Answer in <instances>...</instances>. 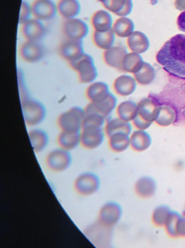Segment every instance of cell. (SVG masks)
I'll list each match as a JSON object with an SVG mask.
<instances>
[{
    "instance_id": "cell-1",
    "label": "cell",
    "mask_w": 185,
    "mask_h": 248,
    "mask_svg": "<svg viewBox=\"0 0 185 248\" xmlns=\"http://www.w3.org/2000/svg\"><path fill=\"white\" fill-rule=\"evenodd\" d=\"M156 58L168 74L185 79V35L177 34L169 39Z\"/></svg>"
},
{
    "instance_id": "cell-2",
    "label": "cell",
    "mask_w": 185,
    "mask_h": 248,
    "mask_svg": "<svg viewBox=\"0 0 185 248\" xmlns=\"http://www.w3.org/2000/svg\"><path fill=\"white\" fill-rule=\"evenodd\" d=\"M85 116L84 109L80 107L71 108L59 115L57 118L58 126L61 131L65 132H81Z\"/></svg>"
},
{
    "instance_id": "cell-3",
    "label": "cell",
    "mask_w": 185,
    "mask_h": 248,
    "mask_svg": "<svg viewBox=\"0 0 185 248\" xmlns=\"http://www.w3.org/2000/svg\"><path fill=\"white\" fill-rule=\"evenodd\" d=\"M22 111L25 123L28 126L42 124L46 116L45 106L41 102L31 98L24 99L22 102Z\"/></svg>"
},
{
    "instance_id": "cell-4",
    "label": "cell",
    "mask_w": 185,
    "mask_h": 248,
    "mask_svg": "<svg viewBox=\"0 0 185 248\" xmlns=\"http://www.w3.org/2000/svg\"><path fill=\"white\" fill-rule=\"evenodd\" d=\"M70 65L78 74L79 81L83 84H91L97 78V68L92 57L88 54H84L78 61L70 63Z\"/></svg>"
},
{
    "instance_id": "cell-5",
    "label": "cell",
    "mask_w": 185,
    "mask_h": 248,
    "mask_svg": "<svg viewBox=\"0 0 185 248\" xmlns=\"http://www.w3.org/2000/svg\"><path fill=\"white\" fill-rule=\"evenodd\" d=\"M100 185V179L96 173L85 172L75 179L74 189L81 196H90L99 190Z\"/></svg>"
},
{
    "instance_id": "cell-6",
    "label": "cell",
    "mask_w": 185,
    "mask_h": 248,
    "mask_svg": "<svg viewBox=\"0 0 185 248\" xmlns=\"http://www.w3.org/2000/svg\"><path fill=\"white\" fill-rule=\"evenodd\" d=\"M72 160L70 152L60 148L49 152L45 159V163L49 170L59 173L66 170L71 166Z\"/></svg>"
},
{
    "instance_id": "cell-7",
    "label": "cell",
    "mask_w": 185,
    "mask_h": 248,
    "mask_svg": "<svg viewBox=\"0 0 185 248\" xmlns=\"http://www.w3.org/2000/svg\"><path fill=\"white\" fill-rule=\"evenodd\" d=\"M122 208L116 202H108L102 205L99 212V222L106 227H113L120 221Z\"/></svg>"
},
{
    "instance_id": "cell-8",
    "label": "cell",
    "mask_w": 185,
    "mask_h": 248,
    "mask_svg": "<svg viewBox=\"0 0 185 248\" xmlns=\"http://www.w3.org/2000/svg\"><path fill=\"white\" fill-rule=\"evenodd\" d=\"M58 52L69 63L75 62L85 54L83 41L66 39L59 45Z\"/></svg>"
},
{
    "instance_id": "cell-9",
    "label": "cell",
    "mask_w": 185,
    "mask_h": 248,
    "mask_svg": "<svg viewBox=\"0 0 185 248\" xmlns=\"http://www.w3.org/2000/svg\"><path fill=\"white\" fill-rule=\"evenodd\" d=\"M103 127L85 126L81 131V144L87 150H94L101 145L104 140Z\"/></svg>"
},
{
    "instance_id": "cell-10",
    "label": "cell",
    "mask_w": 185,
    "mask_h": 248,
    "mask_svg": "<svg viewBox=\"0 0 185 248\" xmlns=\"http://www.w3.org/2000/svg\"><path fill=\"white\" fill-rule=\"evenodd\" d=\"M89 29L87 23L80 18L65 20L62 25V32L66 39L83 41L88 35Z\"/></svg>"
},
{
    "instance_id": "cell-11",
    "label": "cell",
    "mask_w": 185,
    "mask_h": 248,
    "mask_svg": "<svg viewBox=\"0 0 185 248\" xmlns=\"http://www.w3.org/2000/svg\"><path fill=\"white\" fill-rule=\"evenodd\" d=\"M31 8L34 18L42 22L52 20L57 13V4L52 0H34Z\"/></svg>"
},
{
    "instance_id": "cell-12",
    "label": "cell",
    "mask_w": 185,
    "mask_h": 248,
    "mask_svg": "<svg viewBox=\"0 0 185 248\" xmlns=\"http://www.w3.org/2000/svg\"><path fill=\"white\" fill-rule=\"evenodd\" d=\"M45 49L39 42L26 41L20 48V55L22 59L29 63H36L43 59Z\"/></svg>"
},
{
    "instance_id": "cell-13",
    "label": "cell",
    "mask_w": 185,
    "mask_h": 248,
    "mask_svg": "<svg viewBox=\"0 0 185 248\" xmlns=\"http://www.w3.org/2000/svg\"><path fill=\"white\" fill-rule=\"evenodd\" d=\"M22 34L26 41L40 42L46 36V30L43 22L31 18L22 25Z\"/></svg>"
},
{
    "instance_id": "cell-14",
    "label": "cell",
    "mask_w": 185,
    "mask_h": 248,
    "mask_svg": "<svg viewBox=\"0 0 185 248\" xmlns=\"http://www.w3.org/2000/svg\"><path fill=\"white\" fill-rule=\"evenodd\" d=\"M161 106L159 103L152 97L142 99L138 103V116L153 124L159 115Z\"/></svg>"
},
{
    "instance_id": "cell-15",
    "label": "cell",
    "mask_w": 185,
    "mask_h": 248,
    "mask_svg": "<svg viewBox=\"0 0 185 248\" xmlns=\"http://www.w3.org/2000/svg\"><path fill=\"white\" fill-rule=\"evenodd\" d=\"M128 53V50L125 46L114 45L103 52V61L108 66L122 71V62L125 55Z\"/></svg>"
},
{
    "instance_id": "cell-16",
    "label": "cell",
    "mask_w": 185,
    "mask_h": 248,
    "mask_svg": "<svg viewBox=\"0 0 185 248\" xmlns=\"http://www.w3.org/2000/svg\"><path fill=\"white\" fill-rule=\"evenodd\" d=\"M137 82L133 77L121 75L116 77L113 82L114 93L121 97H128L135 93Z\"/></svg>"
},
{
    "instance_id": "cell-17",
    "label": "cell",
    "mask_w": 185,
    "mask_h": 248,
    "mask_svg": "<svg viewBox=\"0 0 185 248\" xmlns=\"http://www.w3.org/2000/svg\"><path fill=\"white\" fill-rule=\"evenodd\" d=\"M157 182L151 176L139 178L134 186L135 194L142 199L152 198L157 192Z\"/></svg>"
},
{
    "instance_id": "cell-18",
    "label": "cell",
    "mask_w": 185,
    "mask_h": 248,
    "mask_svg": "<svg viewBox=\"0 0 185 248\" xmlns=\"http://www.w3.org/2000/svg\"><path fill=\"white\" fill-rule=\"evenodd\" d=\"M110 93L109 86L103 81H94L91 83L85 92L87 98L90 103L93 104L103 101Z\"/></svg>"
},
{
    "instance_id": "cell-19",
    "label": "cell",
    "mask_w": 185,
    "mask_h": 248,
    "mask_svg": "<svg viewBox=\"0 0 185 248\" xmlns=\"http://www.w3.org/2000/svg\"><path fill=\"white\" fill-rule=\"evenodd\" d=\"M91 25L95 31L105 32L112 30L113 19L110 13L106 10H99L91 17Z\"/></svg>"
},
{
    "instance_id": "cell-20",
    "label": "cell",
    "mask_w": 185,
    "mask_h": 248,
    "mask_svg": "<svg viewBox=\"0 0 185 248\" xmlns=\"http://www.w3.org/2000/svg\"><path fill=\"white\" fill-rule=\"evenodd\" d=\"M127 44L131 52L140 55L145 53L150 47V42L148 36L139 31H135L128 38Z\"/></svg>"
},
{
    "instance_id": "cell-21",
    "label": "cell",
    "mask_w": 185,
    "mask_h": 248,
    "mask_svg": "<svg viewBox=\"0 0 185 248\" xmlns=\"http://www.w3.org/2000/svg\"><path fill=\"white\" fill-rule=\"evenodd\" d=\"M116 107H117V100L113 94L110 93L103 101L95 103V104L90 103L85 109V112H96L106 118L109 116L114 109L116 108Z\"/></svg>"
},
{
    "instance_id": "cell-22",
    "label": "cell",
    "mask_w": 185,
    "mask_h": 248,
    "mask_svg": "<svg viewBox=\"0 0 185 248\" xmlns=\"http://www.w3.org/2000/svg\"><path fill=\"white\" fill-rule=\"evenodd\" d=\"M57 13L65 20L75 18L81 11L78 0H59L57 4Z\"/></svg>"
},
{
    "instance_id": "cell-23",
    "label": "cell",
    "mask_w": 185,
    "mask_h": 248,
    "mask_svg": "<svg viewBox=\"0 0 185 248\" xmlns=\"http://www.w3.org/2000/svg\"><path fill=\"white\" fill-rule=\"evenodd\" d=\"M130 147L134 151L142 153L151 147L152 140L151 136L145 131L137 130L129 136Z\"/></svg>"
},
{
    "instance_id": "cell-24",
    "label": "cell",
    "mask_w": 185,
    "mask_h": 248,
    "mask_svg": "<svg viewBox=\"0 0 185 248\" xmlns=\"http://www.w3.org/2000/svg\"><path fill=\"white\" fill-rule=\"evenodd\" d=\"M117 117L126 122H133L138 116V104L132 100H126L118 105L116 109Z\"/></svg>"
},
{
    "instance_id": "cell-25",
    "label": "cell",
    "mask_w": 185,
    "mask_h": 248,
    "mask_svg": "<svg viewBox=\"0 0 185 248\" xmlns=\"http://www.w3.org/2000/svg\"><path fill=\"white\" fill-rule=\"evenodd\" d=\"M143 63V60L140 54L128 52L122 62V72L132 74L134 75L141 70Z\"/></svg>"
},
{
    "instance_id": "cell-26",
    "label": "cell",
    "mask_w": 185,
    "mask_h": 248,
    "mask_svg": "<svg viewBox=\"0 0 185 248\" xmlns=\"http://www.w3.org/2000/svg\"><path fill=\"white\" fill-rule=\"evenodd\" d=\"M112 30L119 37L128 38L135 31V24L129 17H119L114 22Z\"/></svg>"
},
{
    "instance_id": "cell-27",
    "label": "cell",
    "mask_w": 185,
    "mask_h": 248,
    "mask_svg": "<svg viewBox=\"0 0 185 248\" xmlns=\"http://www.w3.org/2000/svg\"><path fill=\"white\" fill-rule=\"evenodd\" d=\"M57 144L61 149L70 152L81 144V132L70 133L61 131L57 137Z\"/></svg>"
},
{
    "instance_id": "cell-28",
    "label": "cell",
    "mask_w": 185,
    "mask_h": 248,
    "mask_svg": "<svg viewBox=\"0 0 185 248\" xmlns=\"http://www.w3.org/2000/svg\"><path fill=\"white\" fill-rule=\"evenodd\" d=\"M29 139L33 151L39 153L46 148L49 143L47 133L40 128L31 129L28 132Z\"/></svg>"
},
{
    "instance_id": "cell-29",
    "label": "cell",
    "mask_w": 185,
    "mask_h": 248,
    "mask_svg": "<svg viewBox=\"0 0 185 248\" xmlns=\"http://www.w3.org/2000/svg\"><path fill=\"white\" fill-rule=\"evenodd\" d=\"M109 147L114 153H123L130 147L129 135L122 132L113 134L109 137Z\"/></svg>"
},
{
    "instance_id": "cell-30",
    "label": "cell",
    "mask_w": 185,
    "mask_h": 248,
    "mask_svg": "<svg viewBox=\"0 0 185 248\" xmlns=\"http://www.w3.org/2000/svg\"><path fill=\"white\" fill-rule=\"evenodd\" d=\"M105 134L108 137H110L116 133H125L130 135L132 131V125L129 122H125L119 118L111 119L105 125Z\"/></svg>"
},
{
    "instance_id": "cell-31",
    "label": "cell",
    "mask_w": 185,
    "mask_h": 248,
    "mask_svg": "<svg viewBox=\"0 0 185 248\" xmlns=\"http://www.w3.org/2000/svg\"><path fill=\"white\" fill-rule=\"evenodd\" d=\"M116 35L113 30L105 32L95 31L93 33V42L99 49L106 50L114 46Z\"/></svg>"
},
{
    "instance_id": "cell-32",
    "label": "cell",
    "mask_w": 185,
    "mask_h": 248,
    "mask_svg": "<svg viewBox=\"0 0 185 248\" xmlns=\"http://www.w3.org/2000/svg\"><path fill=\"white\" fill-rule=\"evenodd\" d=\"M133 77L137 84L142 86L149 85L155 80V68L148 62H144L142 68L138 72L134 74Z\"/></svg>"
},
{
    "instance_id": "cell-33",
    "label": "cell",
    "mask_w": 185,
    "mask_h": 248,
    "mask_svg": "<svg viewBox=\"0 0 185 248\" xmlns=\"http://www.w3.org/2000/svg\"><path fill=\"white\" fill-rule=\"evenodd\" d=\"M177 119V113L171 106L163 105L161 106L159 115L155 123L159 126H170L174 123Z\"/></svg>"
},
{
    "instance_id": "cell-34",
    "label": "cell",
    "mask_w": 185,
    "mask_h": 248,
    "mask_svg": "<svg viewBox=\"0 0 185 248\" xmlns=\"http://www.w3.org/2000/svg\"><path fill=\"white\" fill-rule=\"evenodd\" d=\"M172 210L165 205L157 206L151 214V221L157 227H164Z\"/></svg>"
},
{
    "instance_id": "cell-35",
    "label": "cell",
    "mask_w": 185,
    "mask_h": 248,
    "mask_svg": "<svg viewBox=\"0 0 185 248\" xmlns=\"http://www.w3.org/2000/svg\"><path fill=\"white\" fill-rule=\"evenodd\" d=\"M182 215L177 211H172L170 214V217L164 226L166 233L169 237L171 238H177V230L179 223L182 218Z\"/></svg>"
},
{
    "instance_id": "cell-36",
    "label": "cell",
    "mask_w": 185,
    "mask_h": 248,
    "mask_svg": "<svg viewBox=\"0 0 185 248\" xmlns=\"http://www.w3.org/2000/svg\"><path fill=\"white\" fill-rule=\"evenodd\" d=\"M105 117L99 113L93 111L85 112L82 128L85 126L103 127Z\"/></svg>"
},
{
    "instance_id": "cell-37",
    "label": "cell",
    "mask_w": 185,
    "mask_h": 248,
    "mask_svg": "<svg viewBox=\"0 0 185 248\" xmlns=\"http://www.w3.org/2000/svg\"><path fill=\"white\" fill-rule=\"evenodd\" d=\"M107 11L117 15L123 9L126 0H99Z\"/></svg>"
},
{
    "instance_id": "cell-38",
    "label": "cell",
    "mask_w": 185,
    "mask_h": 248,
    "mask_svg": "<svg viewBox=\"0 0 185 248\" xmlns=\"http://www.w3.org/2000/svg\"><path fill=\"white\" fill-rule=\"evenodd\" d=\"M33 16L32 13L31 5L23 1L21 3V7H20V16H19V23L23 25V23L30 20V17Z\"/></svg>"
},
{
    "instance_id": "cell-39",
    "label": "cell",
    "mask_w": 185,
    "mask_h": 248,
    "mask_svg": "<svg viewBox=\"0 0 185 248\" xmlns=\"http://www.w3.org/2000/svg\"><path fill=\"white\" fill-rule=\"evenodd\" d=\"M134 126L137 128L138 130H141V131H145V130L148 129L150 126H151V124L152 123H150V122H146V121L142 119L141 116H138L134 119L133 122Z\"/></svg>"
},
{
    "instance_id": "cell-40",
    "label": "cell",
    "mask_w": 185,
    "mask_h": 248,
    "mask_svg": "<svg viewBox=\"0 0 185 248\" xmlns=\"http://www.w3.org/2000/svg\"><path fill=\"white\" fill-rule=\"evenodd\" d=\"M132 9H133L132 0H126V3L124 6L123 9L116 16L119 17H128L132 13Z\"/></svg>"
},
{
    "instance_id": "cell-41",
    "label": "cell",
    "mask_w": 185,
    "mask_h": 248,
    "mask_svg": "<svg viewBox=\"0 0 185 248\" xmlns=\"http://www.w3.org/2000/svg\"><path fill=\"white\" fill-rule=\"evenodd\" d=\"M177 235H178V237L185 238V217H182L180 223H179Z\"/></svg>"
},
{
    "instance_id": "cell-42",
    "label": "cell",
    "mask_w": 185,
    "mask_h": 248,
    "mask_svg": "<svg viewBox=\"0 0 185 248\" xmlns=\"http://www.w3.org/2000/svg\"><path fill=\"white\" fill-rule=\"evenodd\" d=\"M177 24L178 29L185 33V11L182 12L177 17Z\"/></svg>"
},
{
    "instance_id": "cell-43",
    "label": "cell",
    "mask_w": 185,
    "mask_h": 248,
    "mask_svg": "<svg viewBox=\"0 0 185 248\" xmlns=\"http://www.w3.org/2000/svg\"><path fill=\"white\" fill-rule=\"evenodd\" d=\"M174 7L180 11H185V0H174Z\"/></svg>"
}]
</instances>
